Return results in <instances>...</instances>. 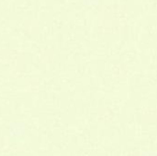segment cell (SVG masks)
I'll return each instance as SVG.
<instances>
[{"instance_id": "obj_1", "label": "cell", "mask_w": 157, "mask_h": 156, "mask_svg": "<svg viewBox=\"0 0 157 156\" xmlns=\"http://www.w3.org/2000/svg\"><path fill=\"white\" fill-rule=\"evenodd\" d=\"M141 156H156V154H154L153 152H145V153H143Z\"/></svg>"}]
</instances>
